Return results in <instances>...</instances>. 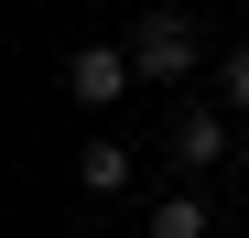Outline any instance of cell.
<instances>
[{
	"instance_id": "1",
	"label": "cell",
	"mask_w": 249,
	"mask_h": 238,
	"mask_svg": "<svg viewBox=\"0 0 249 238\" xmlns=\"http://www.w3.org/2000/svg\"><path fill=\"white\" fill-rule=\"evenodd\" d=\"M130 65H141V87H184L195 76V22L184 11H141L130 22Z\"/></svg>"
},
{
	"instance_id": "2",
	"label": "cell",
	"mask_w": 249,
	"mask_h": 238,
	"mask_svg": "<svg viewBox=\"0 0 249 238\" xmlns=\"http://www.w3.org/2000/svg\"><path fill=\"white\" fill-rule=\"evenodd\" d=\"M130 87H141L130 44H76V54H65V98H76V108H119Z\"/></svg>"
},
{
	"instance_id": "3",
	"label": "cell",
	"mask_w": 249,
	"mask_h": 238,
	"mask_svg": "<svg viewBox=\"0 0 249 238\" xmlns=\"http://www.w3.org/2000/svg\"><path fill=\"white\" fill-rule=\"evenodd\" d=\"M174 163L184 173H217L228 163V108H174Z\"/></svg>"
},
{
	"instance_id": "4",
	"label": "cell",
	"mask_w": 249,
	"mask_h": 238,
	"mask_svg": "<svg viewBox=\"0 0 249 238\" xmlns=\"http://www.w3.org/2000/svg\"><path fill=\"white\" fill-rule=\"evenodd\" d=\"M130 141H87V152H76V184H87V195H130Z\"/></svg>"
},
{
	"instance_id": "5",
	"label": "cell",
	"mask_w": 249,
	"mask_h": 238,
	"mask_svg": "<svg viewBox=\"0 0 249 238\" xmlns=\"http://www.w3.org/2000/svg\"><path fill=\"white\" fill-rule=\"evenodd\" d=\"M152 238H206V195H152Z\"/></svg>"
},
{
	"instance_id": "6",
	"label": "cell",
	"mask_w": 249,
	"mask_h": 238,
	"mask_svg": "<svg viewBox=\"0 0 249 238\" xmlns=\"http://www.w3.org/2000/svg\"><path fill=\"white\" fill-rule=\"evenodd\" d=\"M217 108H249V44L217 54Z\"/></svg>"
}]
</instances>
